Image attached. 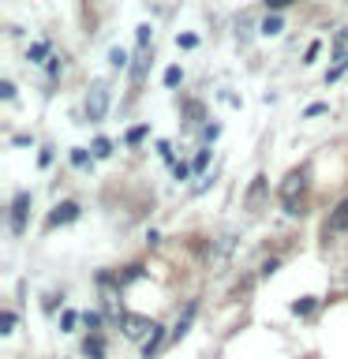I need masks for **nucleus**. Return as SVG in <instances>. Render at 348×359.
Wrapping results in <instances>:
<instances>
[{
  "label": "nucleus",
  "mask_w": 348,
  "mask_h": 359,
  "mask_svg": "<svg viewBox=\"0 0 348 359\" xmlns=\"http://www.w3.org/2000/svg\"><path fill=\"white\" fill-rule=\"evenodd\" d=\"M303 187H307V172H303V168L288 172V180L281 184V202H285L288 213H300V210H296V198L303 195Z\"/></svg>",
  "instance_id": "1"
},
{
  "label": "nucleus",
  "mask_w": 348,
  "mask_h": 359,
  "mask_svg": "<svg viewBox=\"0 0 348 359\" xmlns=\"http://www.w3.org/2000/svg\"><path fill=\"white\" fill-rule=\"evenodd\" d=\"M109 112V86L105 83H94L90 86V94H86V116L90 120H101Z\"/></svg>",
  "instance_id": "2"
},
{
  "label": "nucleus",
  "mask_w": 348,
  "mask_h": 359,
  "mask_svg": "<svg viewBox=\"0 0 348 359\" xmlns=\"http://www.w3.org/2000/svg\"><path fill=\"white\" fill-rule=\"evenodd\" d=\"M123 333H128L131 341H142L146 333H154V322L142 318V314H123Z\"/></svg>",
  "instance_id": "3"
},
{
  "label": "nucleus",
  "mask_w": 348,
  "mask_h": 359,
  "mask_svg": "<svg viewBox=\"0 0 348 359\" xmlns=\"http://www.w3.org/2000/svg\"><path fill=\"white\" fill-rule=\"evenodd\" d=\"M27 206H30V195L22 191V195L15 198V206H11V232H15V236L27 229Z\"/></svg>",
  "instance_id": "4"
},
{
  "label": "nucleus",
  "mask_w": 348,
  "mask_h": 359,
  "mask_svg": "<svg viewBox=\"0 0 348 359\" xmlns=\"http://www.w3.org/2000/svg\"><path fill=\"white\" fill-rule=\"evenodd\" d=\"M266 198V176H255L251 180V191H247V210H258Z\"/></svg>",
  "instance_id": "5"
},
{
  "label": "nucleus",
  "mask_w": 348,
  "mask_h": 359,
  "mask_svg": "<svg viewBox=\"0 0 348 359\" xmlns=\"http://www.w3.org/2000/svg\"><path fill=\"white\" fill-rule=\"evenodd\" d=\"M330 232H348V198H341L330 213Z\"/></svg>",
  "instance_id": "6"
},
{
  "label": "nucleus",
  "mask_w": 348,
  "mask_h": 359,
  "mask_svg": "<svg viewBox=\"0 0 348 359\" xmlns=\"http://www.w3.org/2000/svg\"><path fill=\"white\" fill-rule=\"evenodd\" d=\"M75 217H79V206H75V202H60V206L53 210L49 224H67V221H75Z\"/></svg>",
  "instance_id": "7"
},
{
  "label": "nucleus",
  "mask_w": 348,
  "mask_h": 359,
  "mask_svg": "<svg viewBox=\"0 0 348 359\" xmlns=\"http://www.w3.org/2000/svg\"><path fill=\"white\" fill-rule=\"evenodd\" d=\"M157 344H161V330H157V325H154V333L146 337V344H142V352H146V359H150V355L157 352Z\"/></svg>",
  "instance_id": "8"
},
{
  "label": "nucleus",
  "mask_w": 348,
  "mask_h": 359,
  "mask_svg": "<svg viewBox=\"0 0 348 359\" xmlns=\"http://www.w3.org/2000/svg\"><path fill=\"white\" fill-rule=\"evenodd\" d=\"M262 34H266V38H274V34H281V19H277V15H266V22H262Z\"/></svg>",
  "instance_id": "9"
},
{
  "label": "nucleus",
  "mask_w": 348,
  "mask_h": 359,
  "mask_svg": "<svg viewBox=\"0 0 348 359\" xmlns=\"http://www.w3.org/2000/svg\"><path fill=\"white\" fill-rule=\"evenodd\" d=\"M333 53H337V56H344V53H348V27H344L341 34H337V41H333Z\"/></svg>",
  "instance_id": "10"
},
{
  "label": "nucleus",
  "mask_w": 348,
  "mask_h": 359,
  "mask_svg": "<svg viewBox=\"0 0 348 359\" xmlns=\"http://www.w3.org/2000/svg\"><path fill=\"white\" fill-rule=\"evenodd\" d=\"M109 64H112V67H123V64H128V53H123V49H112V53H109Z\"/></svg>",
  "instance_id": "11"
},
{
  "label": "nucleus",
  "mask_w": 348,
  "mask_h": 359,
  "mask_svg": "<svg viewBox=\"0 0 348 359\" xmlns=\"http://www.w3.org/2000/svg\"><path fill=\"white\" fill-rule=\"evenodd\" d=\"M86 355H90V359H101V355H105V348H101V341H86Z\"/></svg>",
  "instance_id": "12"
},
{
  "label": "nucleus",
  "mask_w": 348,
  "mask_h": 359,
  "mask_svg": "<svg viewBox=\"0 0 348 359\" xmlns=\"http://www.w3.org/2000/svg\"><path fill=\"white\" fill-rule=\"evenodd\" d=\"M94 154H98V157H109V154H112L109 139H98V142H94Z\"/></svg>",
  "instance_id": "13"
},
{
  "label": "nucleus",
  "mask_w": 348,
  "mask_h": 359,
  "mask_svg": "<svg viewBox=\"0 0 348 359\" xmlns=\"http://www.w3.org/2000/svg\"><path fill=\"white\" fill-rule=\"evenodd\" d=\"M176 45H180V49H195L199 38H195V34H184V38H176Z\"/></svg>",
  "instance_id": "14"
},
{
  "label": "nucleus",
  "mask_w": 348,
  "mask_h": 359,
  "mask_svg": "<svg viewBox=\"0 0 348 359\" xmlns=\"http://www.w3.org/2000/svg\"><path fill=\"white\" fill-rule=\"evenodd\" d=\"M135 38H139V45H146V41H150V22H142V27L135 30Z\"/></svg>",
  "instance_id": "15"
},
{
  "label": "nucleus",
  "mask_w": 348,
  "mask_h": 359,
  "mask_svg": "<svg viewBox=\"0 0 348 359\" xmlns=\"http://www.w3.org/2000/svg\"><path fill=\"white\" fill-rule=\"evenodd\" d=\"M180 83V67H168L165 72V86H176Z\"/></svg>",
  "instance_id": "16"
},
{
  "label": "nucleus",
  "mask_w": 348,
  "mask_h": 359,
  "mask_svg": "<svg viewBox=\"0 0 348 359\" xmlns=\"http://www.w3.org/2000/svg\"><path fill=\"white\" fill-rule=\"evenodd\" d=\"M0 325H4L0 333H11V325H15V314H11V311H4V318H0Z\"/></svg>",
  "instance_id": "17"
},
{
  "label": "nucleus",
  "mask_w": 348,
  "mask_h": 359,
  "mask_svg": "<svg viewBox=\"0 0 348 359\" xmlns=\"http://www.w3.org/2000/svg\"><path fill=\"white\" fill-rule=\"evenodd\" d=\"M311 307H314V299H311V296H307V299H296V314H307Z\"/></svg>",
  "instance_id": "18"
},
{
  "label": "nucleus",
  "mask_w": 348,
  "mask_h": 359,
  "mask_svg": "<svg viewBox=\"0 0 348 359\" xmlns=\"http://www.w3.org/2000/svg\"><path fill=\"white\" fill-rule=\"evenodd\" d=\"M0 97L11 101V97H15V86H11V83H0Z\"/></svg>",
  "instance_id": "19"
},
{
  "label": "nucleus",
  "mask_w": 348,
  "mask_h": 359,
  "mask_svg": "<svg viewBox=\"0 0 348 359\" xmlns=\"http://www.w3.org/2000/svg\"><path fill=\"white\" fill-rule=\"evenodd\" d=\"M142 135H146V128H135V131H128V142H139Z\"/></svg>",
  "instance_id": "20"
},
{
  "label": "nucleus",
  "mask_w": 348,
  "mask_h": 359,
  "mask_svg": "<svg viewBox=\"0 0 348 359\" xmlns=\"http://www.w3.org/2000/svg\"><path fill=\"white\" fill-rule=\"evenodd\" d=\"M266 4H269V8H274V11H281V8H288V4H292V0H266Z\"/></svg>",
  "instance_id": "21"
}]
</instances>
